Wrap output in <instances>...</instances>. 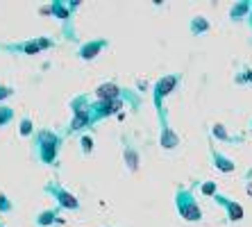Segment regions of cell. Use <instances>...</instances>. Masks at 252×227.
Here are the masks:
<instances>
[{
  "label": "cell",
  "instance_id": "ba28073f",
  "mask_svg": "<svg viewBox=\"0 0 252 227\" xmlns=\"http://www.w3.org/2000/svg\"><path fill=\"white\" fill-rule=\"evenodd\" d=\"M191 32L193 34H205L207 30H209V21H207L205 16H195V18H191Z\"/></svg>",
  "mask_w": 252,
  "mask_h": 227
},
{
  "label": "cell",
  "instance_id": "9a60e30c",
  "mask_svg": "<svg viewBox=\"0 0 252 227\" xmlns=\"http://www.w3.org/2000/svg\"><path fill=\"white\" fill-rule=\"evenodd\" d=\"M0 207H2V209H9V204L5 202V198H2V195H0Z\"/></svg>",
  "mask_w": 252,
  "mask_h": 227
},
{
  "label": "cell",
  "instance_id": "8fae6325",
  "mask_svg": "<svg viewBox=\"0 0 252 227\" xmlns=\"http://www.w3.org/2000/svg\"><path fill=\"white\" fill-rule=\"evenodd\" d=\"M102 46H105V41H98V43H91V46H87V48L82 50V57H89V59L95 57L94 53L98 50V48H102Z\"/></svg>",
  "mask_w": 252,
  "mask_h": 227
},
{
  "label": "cell",
  "instance_id": "277c9868",
  "mask_svg": "<svg viewBox=\"0 0 252 227\" xmlns=\"http://www.w3.org/2000/svg\"><path fill=\"white\" fill-rule=\"evenodd\" d=\"M211 136H216L218 141H223V143H229V146H239V143H243V139H246V134H229L227 128H225L223 123H216V125H211Z\"/></svg>",
  "mask_w": 252,
  "mask_h": 227
},
{
  "label": "cell",
  "instance_id": "52a82bcc",
  "mask_svg": "<svg viewBox=\"0 0 252 227\" xmlns=\"http://www.w3.org/2000/svg\"><path fill=\"white\" fill-rule=\"evenodd\" d=\"M252 12V0H241V2H236L232 9H229V18L232 21H241V18H248Z\"/></svg>",
  "mask_w": 252,
  "mask_h": 227
},
{
  "label": "cell",
  "instance_id": "5bb4252c",
  "mask_svg": "<svg viewBox=\"0 0 252 227\" xmlns=\"http://www.w3.org/2000/svg\"><path fill=\"white\" fill-rule=\"evenodd\" d=\"M23 134H30V121H23V128H21Z\"/></svg>",
  "mask_w": 252,
  "mask_h": 227
},
{
  "label": "cell",
  "instance_id": "2e32d148",
  "mask_svg": "<svg viewBox=\"0 0 252 227\" xmlns=\"http://www.w3.org/2000/svg\"><path fill=\"white\" fill-rule=\"evenodd\" d=\"M246 191H248V193H250V195H252V184H250V182H248V187H246Z\"/></svg>",
  "mask_w": 252,
  "mask_h": 227
},
{
  "label": "cell",
  "instance_id": "30bf717a",
  "mask_svg": "<svg viewBox=\"0 0 252 227\" xmlns=\"http://www.w3.org/2000/svg\"><path fill=\"white\" fill-rule=\"evenodd\" d=\"M202 195H216L218 189H216V182H202V187H200Z\"/></svg>",
  "mask_w": 252,
  "mask_h": 227
},
{
  "label": "cell",
  "instance_id": "e0dca14e",
  "mask_svg": "<svg viewBox=\"0 0 252 227\" xmlns=\"http://www.w3.org/2000/svg\"><path fill=\"white\" fill-rule=\"evenodd\" d=\"M248 18H250V25H252V12H250V16H248Z\"/></svg>",
  "mask_w": 252,
  "mask_h": 227
},
{
  "label": "cell",
  "instance_id": "6da1fadb",
  "mask_svg": "<svg viewBox=\"0 0 252 227\" xmlns=\"http://www.w3.org/2000/svg\"><path fill=\"white\" fill-rule=\"evenodd\" d=\"M175 207H177V211H180V216L189 223H195L202 218V209H200V204L191 189H180V191H177Z\"/></svg>",
  "mask_w": 252,
  "mask_h": 227
},
{
  "label": "cell",
  "instance_id": "8992f818",
  "mask_svg": "<svg viewBox=\"0 0 252 227\" xmlns=\"http://www.w3.org/2000/svg\"><path fill=\"white\" fill-rule=\"evenodd\" d=\"M159 114H161V118H164V125H161V136H159V143H161V148H166V150H173V148H175L177 143H180V139H177V134L168 128V123H166L164 111H159Z\"/></svg>",
  "mask_w": 252,
  "mask_h": 227
},
{
  "label": "cell",
  "instance_id": "5b68a950",
  "mask_svg": "<svg viewBox=\"0 0 252 227\" xmlns=\"http://www.w3.org/2000/svg\"><path fill=\"white\" fill-rule=\"evenodd\" d=\"M209 155H211L214 166H216L220 173H234V170H236V162H234V159H229V157H225L223 152H218V150H214V148H211Z\"/></svg>",
  "mask_w": 252,
  "mask_h": 227
},
{
  "label": "cell",
  "instance_id": "7a4b0ae2",
  "mask_svg": "<svg viewBox=\"0 0 252 227\" xmlns=\"http://www.w3.org/2000/svg\"><path fill=\"white\" fill-rule=\"evenodd\" d=\"M214 200H216V202L220 204L225 211H227V216H229V221H232V223L243 221V207H241L239 202H234V200L227 198V195H223V193H216V195H214Z\"/></svg>",
  "mask_w": 252,
  "mask_h": 227
},
{
  "label": "cell",
  "instance_id": "4fadbf2b",
  "mask_svg": "<svg viewBox=\"0 0 252 227\" xmlns=\"http://www.w3.org/2000/svg\"><path fill=\"white\" fill-rule=\"evenodd\" d=\"M246 73H248V75H239V77H236V82H239V84H246V82H252V68H246Z\"/></svg>",
  "mask_w": 252,
  "mask_h": 227
},
{
  "label": "cell",
  "instance_id": "7c38bea8",
  "mask_svg": "<svg viewBox=\"0 0 252 227\" xmlns=\"http://www.w3.org/2000/svg\"><path fill=\"white\" fill-rule=\"evenodd\" d=\"M59 198H62V204H64V207H77L75 198L68 195V193H59Z\"/></svg>",
  "mask_w": 252,
  "mask_h": 227
},
{
  "label": "cell",
  "instance_id": "ac0fdd59",
  "mask_svg": "<svg viewBox=\"0 0 252 227\" xmlns=\"http://www.w3.org/2000/svg\"><path fill=\"white\" fill-rule=\"evenodd\" d=\"M250 128H252V118H250Z\"/></svg>",
  "mask_w": 252,
  "mask_h": 227
},
{
  "label": "cell",
  "instance_id": "9c48e42d",
  "mask_svg": "<svg viewBox=\"0 0 252 227\" xmlns=\"http://www.w3.org/2000/svg\"><path fill=\"white\" fill-rule=\"evenodd\" d=\"M98 96L100 98H107V100H112L118 96V87H114V84H102V87L98 89Z\"/></svg>",
  "mask_w": 252,
  "mask_h": 227
},
{
  "label": "cell",
  "instance_id": "3957f363",
  "mask_svg": "<svg viewBox=\"0 0 252 227\" xmlns=\"http://www.w3.org/2000/svg\"><path fill=\"white\" fill-rule=\"evenodd\" d=\"M177 82H180V75H166V77H161V80L157 82V87H155V102H157L159 111H161V105H159L161 98H166V96L177 87Z\"/></svg>",
  "mask_w": 252,
  "mask_h": 227
}]
</instances>
